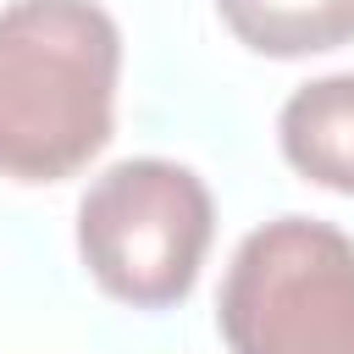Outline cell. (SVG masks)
<instances>
[{"label":"cell","instance_id":"1","mask_svg":"<svg viewBox=\"0 0 354 354\" xmlns=\"http://www.w3.org/2000/svg\"><path fill=\"white\" fill-rule=\"evenodd\" d=\"M122 33L94 0L0 6V177L61 183L111 144Z\"/></svg>","mask_w":354,"mask_h":354},{"label":"cell","instance_id":"2","mask_svg":"<svg viewBox=\"0 0 354 354\" xmlns=\"http://www.w3.org/2000/svg\"><path fill=\"white\" fill-rule=\"evenodd\" d=\"M232 354H354V238L315 216L254 227L221 277Z\"/></svg>","mask_w":354,"mask_h":354},{"label":"cell","instance_id":"3","mask_svg":"<svg viewBox=\"0 0 354 354\" xmlns=\"http://www.w3.org/2000/svg\"><path fill=\"white\" fill-rule=\"evenodd\" d=\"M210 232V188L160 155L105 166L77 199V254L88 277L133 310L177 304L205 266Z\"/></svg>","mask_w":354,"mask_h":354},{"label":"cell","instance_id":"4","mask_svg":"<svg viewBox=\"0 0 354 354\" xmlns=\"http://www.w3.org/2000/svg\"><path fill=\"white\" fill-rule=\"evenodd\" d=\"M277 138L299 177L354 194V72L299 83L277 116Z\"/></svg>","mask_w":354,"mask_h":354},{"label":"cell","instance_id":"5","mask_svg":"<svg viewBox=\"0 0 354 354\" xmlns=\"http://www.w3.org/2000/svg\"><path fill=\"white\" fill-rule=\"evenodd\" d=\"M216 11L260 55H315L354 39V0H216Z\"/></svg>","mask_w":354,"mask_h":354}]
</instances>
